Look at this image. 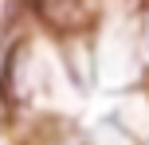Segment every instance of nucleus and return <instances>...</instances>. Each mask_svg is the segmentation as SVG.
Wrapping results in <instances>:
<instances>
[{"label":"nucleus","mask_w":149,"mask_h":145,"mask_svg":"<svg viewBox=\"0 0 149 145\" xmlns=\"http://www.w3.org/2000/svg\"><path fill=\"white\" fill-rule=\"evenodd\" d=\"M36 8L55 31H74L94 20V0H36Z\"/></svg>","instance_id":"nucleus-1"}]
</instances>
